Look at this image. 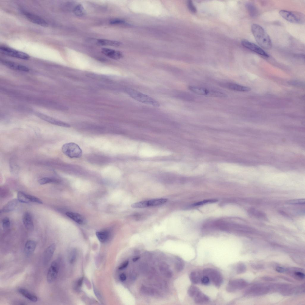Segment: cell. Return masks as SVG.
<instances>
[{
	"mask_svg": "<svg viewBox=\"0 0 305 305\" xmlns=\"http://www.w3.org/2000/svg\"><path fill=\"white\" fill-rule=\"evenodd\" d=\"M252 34L259 45L263 48L270 49L272 43L270 36L264 29L260 25L253 24L251 27Z\"/></svg>",
	"mask_w": 305,
	"mask_h": 305,
	"instance_id": "cell-1",
	"label": "cell"
},
{
	"mask_svg": "<svg viewBox=\"0 0 305 305\" xmlns=\"http://www.w3.org/2000/svg\"><path fill=\"white\" fill-rule=\"evenodd\" d=\"M138 154L141 157L151 158L169 155L171 153L169 151L157 148L148 144H143L138 151Z\"/></svg>",
	"mask_w": 305,
	"mask_h": 305,
	"instance_id": "cell-2",
	"label": "cell"
},
{
	"mask_svg": "<svg viewBox=\"0 0 305 305\" xmlns=\"http://www.w3.org/2000/svg\"><path fill=\"white\" fill-rule=\"evenodd\" d=\"M125 91L133 99L142 103L155 107H159V103L153 98L134 89L127 88Z\"/></svg>",
	"mask_w": 305,
	"mask_h": 305,
	"instance_id": "cell-3",
	"label": "cell"
},
{
	"mask_svg": "<svg viewBox=\"0 0 305 305\" xmlns=\"http://www.w3.org/2000/svg\"><path fill=\"white\" fill-rule=\"evenodd\" d=\"M279 14L284 18L287 21L294 24H304V14L301 12L281 10Z\"/></svg>",
	"mask_w": 305,
	"mask_h": 305,
	"instance_id": "cell-4",
	"label": "cell"
},
{
	"mask_svg": "<svg viewBox=\"0 0 305 305\" xmlns=\"http://www.w3.org/2000/svg\"><path fill=\"white\" fill-rule=\"evenodd\" d=\"M62 151L66 155L71 158H80L82 155V151L80 147L77 144L73 142L64 144L62 147Z\"/></svg>",
	"mask_w": 305,
	"mask_h": 305,
	"instance_id": "cell-5",
	"label": "cell"
},
{
	"mask_svg": "<svg viewBox=\"0 0 305 305\" xmlns=\"http://www.w3.org/2000/svg\"><path fill=\"white\" fill-rule=\"evenodd\" d=\"M203 276L208 277L210 281L217 287H219L223 281V278L220 272L213 269L206 268L203 271Z\"/></svg>",
	"mask_w": 305,
	"mask_h": 305,
	"instance_id": "cell-6",
	"label": "cell"
},
{
	"mask_svg": "<svg viewBox=\"0 0 305 305\" xmlns=\"http://www.w3.org/2000/svg\"><path fill=\"white\" fill-rule=\"evenodd\" d=\"M168 201V199L164 198L152 199L134 203L131 205V206L133 208H143L150 206H158L165 203Z\"/></svg>",
	"mask_w": 305,
	"mask_h": 305,
	"instance_id": "cell-7",
	"label": "cell"
},
{
	"mask_svg": "<svg viewBox=\"0 0 305 305\" xmlns=\"http://www.w3.org/2000/svg\"><path fill=\"white\" fill-rule=\"evenodd\" d=\"M0 51L4 55L21 59L27 60L30 58L26 53L5 46H1Z\"/></svg>",
	"mask_w": 305,
	"mask_h": 305,
	"instance_id": "cell-8",
	"label": "cell"
},
{
	"mask_svg": "<svg viewBox=\"0 0 305 305\" xmlns=\"http://www.w3.org/2000/svg\"><path fill=\"white\" fill-rule=\"evenodd\" d=\"M241 44L245 47L259 55L266 57H268L269 56V55L259 46L248 40H243L241 42Z\"/></svg>",
	"mask_w": 305,
	"mask_h": 305,
	"instance_id": "cell-9",
	"label": "cell"
},
{
	"mask_svg": "<svg viewBox=\"0 0 305 305\" xmlns=\"http://www.w3.org/2000/svg\"><path fill=\"white\" fill-rule=\"evenodd\" d=\"M35 114L40 118L52 124L66 127H71V125L68 123L44 114L38 112H36Z\"/></svg>",
	"mask_w": 305,
	"mask_h": 305,
	"instance_id": "cell-10",
	"label": "cell"
},
{
	"mask_svg": "<svg viewBox=\"0 0 305 305\" xmlns=\"http://www.w3.org/2000/svg\"><path fill=\"white\" fill-rule=\"evenodd\" d=\"M59 270L58 264L56 260L52 262L48 271L46 276L47 282L51 283L55 281L56 279Z\"/></svg>",
	"mask_w": 305,
	"mask_h": 305,
	"instance_id": "cell-11",
	"label": "cell"
},
{
	"mask_svg": "<svg viewBox=\"0 0 305 305\" xmlns=\"http://www.w3.org/2000/svg\"><path fill=\"white\" fill-rule=\"evenodd\" d=\"M245 284V282L241 279L231 280L226 286V290L229 292H234L237 289H240L243 288Z\"/></svg>",
	"mask_w": 305,
	"mask_h": 305,
	"instance_id": "cell-12",
	"label": "cell"
},
{
	"mask_svg": "<svg viewBox=\"0 0 305 305\" xmlns=\"http://www.w3.org/2000/svg\"><path fill=\"white\" fill-rule=\"evenodd\" d=\"M24 15L26 18L30 22L43 27L48 26V23L43 19L33 13L25 12Z\"/></svg>",
	"mask_w": 305,
	"mask_h": 305,
	"instance_id": "cell-13",
	"label": "cell"
},
{
	"mask_svg": "<svg viewBox=\"0 0 305 305\" xmlns=\"http://www.w3.org/2000/svg\"><path fill=\"white\" fill-rule=\"evenodd\" d=\"M220 86L225 88L236 91L241 92L248 91L250 88L235 83L229 82L221 83L220 84Z\"/></svg>",
	"mask_w": 305,
	"mask_h": 305,
	"instance_id": "cell-14",
	"label": "cell"
},
{
	"mask_svg": "<svg viewBox=\"0 0 305 305\" xmlns=\"http://www.w3.org/2000/svg\"><path fill=\"white\" fill-rule=\"evenodd\" d=\"M1 62L4 65L11 69L24 72H28L29 69L27 67L12 61L2 60Z\"/></svg>",
	"mask_w": 305,
	"mask_h": 305,
	"instance_id": "cell-15",
	"label": "cell"
},
{
	"mask_svg": "<svg viewBox=\"0 0 305 305\" xmlns=\"http://www.w3.org/2000/svg\"><path fill=\"white\" fill-rule=\"evenodd\" d=\"M101 52L106 56L114 60L119 59L123 56L121 52L109 48H103L102 49Z\"/></svg>",
	"mask_w": 305,
	"mask_h": 305,
	"instance_id": "cell-16",
	"label": "cell"
},
{
	"mask_svg": "<svg viewBox=\"0 0 305 305\" xmlns=\"http://www.w3.org/2000/svg\"><path fill=\"white\" fill-rule=\"evenodd\" d=\"M56 248L55 243L48 246L45 250L43 256V262L45 265L47 264L51 259Z\"/></svg>",
	"mask_w": 305,
	"mask_h": 305,
	"instance_id": "cell-17",
	"label": "cell"
},
{
	"mask_svg": "<svg viewBox=\"0 0 305 305\" xmlns=\"http://www.w3.org/2000/svg\"><path fill=\"white\" fill-rule=\"evenodd\" d=\"M23 221L25 227L28 230H32L34 228V224L32 217L31 214L28 212H26L24 214Z\"/></svg>",
	"mask_w": 305,
	"mask_h": 305,
	"instance_id": "cell-18",
	"label": "cell"
},
{
	"mask_svg": "<svg viewBox=\"0 0 305 305\" xmlns=\"http://www.w3.org/2000/svg\"><path fill=\"white\" fill-rule=\"evenodd\" d=\"M189 89L194 93L201 95L208 96L210 90L202 87L197 86H189L188 87Z\"/></svg>",
	"mask_w": 305,
	"mask_h": 305,
	"instance_id": "cell-19",
	"label": "cell"
},
{
	"mask_svg": "<svg viewBox=\"0 0 305 305\" xmlns=\"http://www.w3.org/2000/svg\"><path fill=\"white\" fill-rule=\"evenodd\" d=\"M66 215L69 217L79 224L83 225L85 222L84 218L79 214L72 212H67L66 213Z\"/></svg>",
	"mask_w": 305,
	"mask_h": 305,
	"instance_id": "cell-20",
	"label": "cell"
},
{
	"mask_svg": "<svg viewBox=\"0 0 305 305\" xmlns=\"http://www.w3.org/2000/svg\"><path fill=\"white\" fill-rule=\"evenodd\" d=\"M36 246V242L32 240H28L25 243L24 246L25 253L27 256L31 255L35 251Z\"/></svg>",
	"mask_w": 305,
	"mask_h": 305,
	"instance_id": "cell-21",
	"label": "cell"
},
{
	"mask_svg": "<svg viewBox=\"0 0 305 305\" xmlns=\"http://www.w3.org/2000/svg\"><path fill=\"white\" fill-rule=\"evenodd\" d=\"M203 276L202 273L198 271L192 272L189 276L191 281L193 284H197L201 283V280Z\"/></svg>",
	"mask_w": 305,
	"mask_h": 305,
	"instance_id": "cell-22",
	"label": "cell"
},
{
	"mask_svg": "<svg viewBox=\"0 0 305 305\" xmlns=\"http://www.w3.org/2000/svg\"><path fill=\"white\" fill-rule=\"evenodd\" d=\"M18 201L16 199L10 201L3 206L1 211L6 213L13 211L18 205Z\"/></svg>",
	"mask_w": 305,
	"mask_h": 305,
	"instance_id": "cell-23",
	"label": "cell"
},
{
	"mask_svg": "<svg viewBox=\"0 0 305 305\" xmlns=\"http://www.w3.org/2000/svg\"><path fill=\"white\" fill-rule=\"evenodd\" d=\"M18 291L23 296L31 301L36 302L38 300V298L36 295L24 289L20 288L18 289Z\"/></svg>",
	"mask_w": 305,
	"mask_h": 305,
	"instance_id": "cell-24",
	"label": "cell"
},
{
	"mask_svg": "<svg viewBox=\"0 0 305 305\" xmlns=\"http://www.w3.org/2000/svg\"><path fill=\"white\" fill-rule=\"evenodd\" d=\"M98 43L102 46H110L117 47L120 46L122 43L117 41L105 39H99L97 40Z\"/></svg>",
	"mask_w": 305,
	"mask_h": 305,
	"instance_id": "cell-25",
	"label": "cell"
},
{
	"mask_svg": "<svg viewBox=\"0 0 305 305\" xmlns=\"http://www.w3.org/2000/svg\"><path fill=\"white\" fill-rule=\"evenodd\" d=\"M194 302L197 304H202L209 301V297L201 291L193 298Z\"/></svg>",
	"mask_w": 305,
	"mask_h": 305,
	"instance_id": "cell-26",
	"label": "cell"
},
{
	"mask_svg": "<svg viewBox=\"0 0 305 305\" xmlns=\"http://www.w3.org/2000/svg\"><path fill=\"white\" fill-rule=\"evenodd\" d=\"M96 235L98 239L101 242H104L108 239L109 233L107 231H102L96 232Z\"/></svg>",
	"mask_w": 305,
	"mask_h": 305,
	"instance_id": "cell-27",
	"label": "cell"
},
{
	"mask_svg": "<svg viewBox=\"0 0 305 305\" xmlns=\"http://www.w3.org/2000/svg\"><path fill=\"white\" fill-rule=\"evenodd\" d=\"M73 12L77 16H83L85 14V10L83 5L80 4H77L74 8Z\"/></svg>",
	"mask_w": 305,
	"mask_h": 305,
	"instance_id": "cell-28",
	"label": "cell"
},
{
	"mask_svg": "<svg viewBox=\"0 0 305 305\" xmlns=\"http://www.w3.org/2000/svg\"><path fill=\"white\" fill-rule=\"evenodd\" d=\"M201 290L197 287L193 285L190 286L188 290V293L191 297L193 298Z\"/></svg>",
	"mask_w": 305,
	"mask_h": 305,
	"instance_id": "cell-29",
	"label": "cell"
},
{
	"mask_svg": "<svg viewBox=\"0 0 305 305\" xmlns=\"http://www.w3.org/2000/svg\"><path fill=\"white\" fill-rule=\"evenodd\" d=\"M17 198L18 200L21 202L24 203H28L30 202L28 199L27 194L22 192H18L17 194Z\"/></svg>",
	"mask_w": 305,
	"mask_h": 305,
	"instance_id": "cell-30",
	"label": "cell"
},
{
	"mask_svg": "<svg viewBox=\"0 0 305 305\" xmlns=\"http://www.w3.org/2000/svg\"><path fill=\"white\" fill-rule=\"evenodd\" d=\"M184 266V263L183 260L179 257H176L175 264V267L178 271H181L183 269Z\"/></svg>",
	"mask_w": 305,
	"mask_h": 305,
	"instance_id": "cell-31",
	"label": "cell"
},
{
	"mask_svg": "<svg viewBox=\"0 0 305 305\" xmlns=\"http://www.w3.org/2000/svg\"><path fill=\"white\" fill-rule=\"evenodd\" d=\"M246 5L250 16L252 17L256 16L257 15V11L254 5L250 3H248Z\"/></svg>",
	"mask_w": 305,
	"mask_h": 305,
	"instance_id": "cell-32",
	"label": "cell"
},
{
	"mask_svg": "<svg viewBox=\"0 0 305 305\" xmlns=\"http://www.w3.org/2000/svg\"><path fill=\"white\" fill-rule=\"evenodd\" d=\"M249 213L253 215L260 218H264L266 217L264 213L260 211H258L254 209H250L249 210Z\"/></svg>",
	"mask_w": 305,
	"mask_h": 305,
	"instance_id": "cell-33",
	"label": "cell"
},
{
	"mask_svg": "<svg viewBox=\"0 0 305 305\" xmlns=\"http://www.w3.org/2000/svg\"><path fill=\"white\" fill-rule=\"evenodd\" d=\"M54 179L48 177H44L38 180V183L41 185H44L47 183L55 182Z\"/></svg>",
	"mask_w": 305,
	"mask_h": 305,
	"instance_id": "cell-34",
	"label": "cell"
},
{
	"mask_svg": "<svg viewBox=\"0 0 305 305\" xmlns=\"http://www.w3.org/2000/svg\"><path fill=\"white\" fill-rule=\"evenodd\" d=\"M27 196L30 202L39 204H42L43 203L41 200L36 197L28 194H27Z\"/></svg>",
	"mask_w": 305,
	"mask_h": 305,
	"instance_id": "cell-35",
	"label": "cell"
},
{
	"mask_svg": "<svg viewBox=\"0 0 305 305\" xmlns=\"http://www.w3.org/2000/svg\"><path fill=\"white\" fill-rule=\"evenodd\" d=\"M287 203L291 204H304V199H295L289 200Z\"/></svg>",
	"mask_w": 305,
	"mask_h": 305,
	"instance_id": "cell-36",
	"label": "cell"
},
{
	"mask_svg": "<svg viewBox=\"0 0 305 305\" xmlns=\"http://www.w3.org/2000/svg\"><path fill=\"white\" fill-rule=\"evenodd\" d=\"M76 251L75 249H73L71 252L69 256V260L71 263H73L76 259Z\"/></svg>",
	"mask_w": 305,
	"mask_h": 305,
	"instance_id": "cell-37",
	"label": "cell"
},
{
	"mask_svg": "<svg viewBox=\"0 0 305 305\" xmlns=\"http://www.w3.org/2000/svg\"><path fill=\"white\" fill-rule=\"evenodd\" d=\"M110 23L112 24H122L125 23V21L122 19L115 18L111 20Z\"/></svg>",
	"mask_w": 305,
	"mask_h": 305,
	"instance_id": "cell-38",
	"label": "cell"
},
{
	"mask_svg": "<svg viewBox=\"0 0 305 305\" xmlns=\"http://www.w3.org/2000/svg\"><path fill=\"white\" fill-rule=\"evenodd\" d=\"M169 266L165 262H162L159 265V269L161 272H164L168 270Z\"/></svg>",
	"mask_w": 305,
	"mask_h": 305,
	"instance_id": "cell-39",
	"label": "cell"
},
{
	"mask_svg": "<svg viewBox=\"0 0 305 305\" xmlns=\"http://www.w3.org/2000/svg\"><path fill=\"white\" fill-rule=\"evenodd\" d=\"M2 224L3 227L4 228H9L10 224V220L7 217L4 218L2 220Z\"/></svg>",
	"mask_w": 305,
	"mask_h": 305,
	"instance_id": "cell-40",
	"label": "cell"
},
{
	"mask_svg": "<svg viewBox=\"0 0 305 305\" xmlns=\"http://www.w3.org/2000/svg\"><path fill=\"white\" fill-rule=\"evenodd\" d=\"M245 265L241 263L239 264L236 267V272L238 274L241 273L245 271Z\"/></svg>",
	"mask_w": 305,
	"mask_h": 305,
	"instance_id": "cell-41",
	"label": "cell"
},
{
	"mask_svg": "<svg viewBox=\"0 0 305 305\" xmlns=\"http://www.w3.org/2000/svg\"><path fill=\"white\" fill-rule=\"evenodd\" d=\"M217 201V200L215 199L206 200L195 203L194 204V205L195 206H200L208 203L215 202Z\"/></svg>",
	"mask_w": 305,
	"mask_h": 305,
	"instance_id": "cell-42",
	"label": "cell"
},
{
	"mask_svg": "<svg viewBox=\"0 0 305 305\" xmlns=\"http://www.w3.org/2000/svg\"><path fill=\"white\" fill-rule=\"evenodd\" d=\"M187 5L189 9L192 12L195 13L196 11V8L192 1H189L187 3Z\"/></svg>",
	"mask_w": 305,
	"mask_h": 305,
	"instance_id": "cell-43",
	"label": "cell"
},
{
	"mask_svg": "<svg viewBox=\"0 0 305 305\" xmlns=\"http://www.w3.org/2000/svg\"><path fill=\"white\" fill-rule=\"evenodd\" d=\"M210 281L208 277L203 276L201 280V283L203 285H206L208 284Z\"/></svg>",
	"mask_w": 305,
	"mask_h": 305,
	"instance_id": "cell-44",
	"label": "cell"
},
{
	"mask_svg": "<svg viewBox=\"0 0 305 305\" xmlns=\"http://www.w3.org/2000/svg\"><path fill=\"white\" fill-rule=\"evenodd\" d=\"M164 276L167 278H170L172 276V271L170 270H167L164 272Z\"/></svg>",
	"mask_w": 305,
	"mask_h": 305,
	"instance_id": "cell-45",
	"label": "cell"
},
{
	"mask_svg": "<svg viewBox=\"0 0 305 305\" xmlns=\"http://www.w3.org/2000/svg\"><path fill=\"white\" fill-rule=\"evenodd\" d=\"M129 262L128 261H126L123 263L119 267V270H122L126 268L128 265Z\"/></svg>",
	"mask_w": 305,
	"mask_h": 305,
	"instance_id": "cell-46",
	"label": "cell"
},
{
	"mask_svg": "<svg viewBox=\"0 0 305 305\" xmlns=\"http://www.w3.org/2000/svg\"><path fill=\"white\" fill-rule=\"evenodd\" d=\"M295 274L296 276L298 277L301 279L304 278L305 276L304 274L301 272H297L295 273Z\"/></svg>",
	"mask_w": 305,
	"mask_h": 305,
	"instance_id": "cell-47",
	"label": "cell"
},
{
	"mask_svg": "<svg viewBox=\"0 0 305 305\" xmlns=\"http://www.w3.org/2000/svg\"><path fill=\"white\" fill-rule=\"evenodd\" d=\"M119 278L121 281H124L126 279V276L124 273H122L120 275Z\"/></svg>",
	"mask_w": 305,
	"mask_h": 305,
	"instance_id": "cell-48",
	"label": "cell"
},
{
	"mask_svg": "<svg viewBox=\"0 0 305 305\" xmlns=\"http://www.w3.org/2000/svg\"><path fill=\"white\" fill-rule=\"evenodd\" d=\"M276 270L280 273H282L284 271V269L281 267H278L276 268Z\"/></svg>",
	"mask_w": 305,
	"mask_h": 305,
	"instance_id": "cell-49",
	"label": "cell"
},
{
	"mask_svg": "<svg viewBox=\"0 0 305 305\" xmlns=\"http://www.w3.org/2000/svg\"><path fill=\"white\" fill-rule=\"evenodd\" d=\"M83 279V278H82L80 279L78 281V284L79 286H80L81 285Z\"/></svg>",
	"mask_w": 305,
	"mask_h": 305,
	"instance_id": "cell-50",
	"label": "cell"
},
{
	"mask_svg": "<svg viewBox=\"0 0 305 305\" xmlns=\"http://www.w3.org/2000/svg\"><path fill=\"white\" fill-rule=\"evenodd\" d=\"M140 258V257L136 256L132 260L133 262H135L137 261Z\"/></svg>",
	"mask_w": 305,
	"mask_h": 305,
	"instance_id": "cell-51",
	"label": "cell"
}]
</instances>
